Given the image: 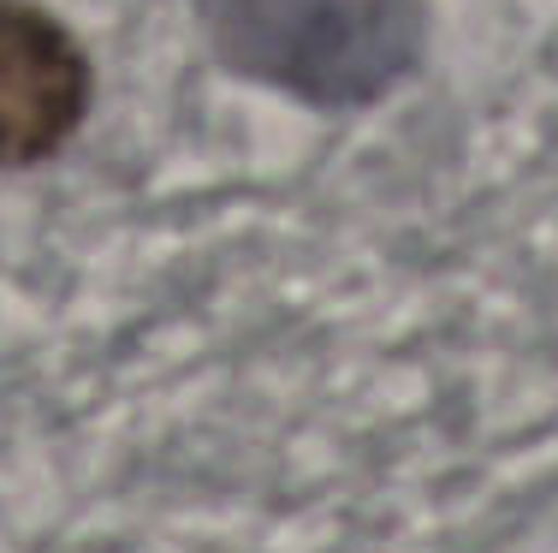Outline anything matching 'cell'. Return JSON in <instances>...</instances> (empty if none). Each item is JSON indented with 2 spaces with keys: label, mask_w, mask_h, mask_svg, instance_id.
Listing matches in <instances>:
<instances>
[{
  "label": "cell",
  "mask_w": 558,
  "mask_h": 553,
  "mask_svg": "<svg viewBox=\"0 0 558 553\" xmlns=\"http://www.w3.org/2000/svg\"><path fill=\"white\" fill-rule=\"evenodd\" d=\"M220 60L315 101H380L422 55L416 0H196Z\"/></svg>",
  "instance_id": "obj_1"
},
{
  "label": "cell",
  "mask_w": 558,
  "mask_h": 553,
  "mask_svg": "<svg viewBox=\"0 0 558 553\" xmlns=\"http://www.w3.org/2000/svg\"><path fill=\"white\" fill-rule=\"evenodd\" d=\"M89 108V60L60 19L0 0V167L54 155Z\"/></svg>",
  "instance_id": "obj_2"
}]
</instances>
